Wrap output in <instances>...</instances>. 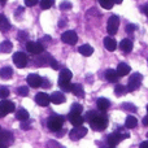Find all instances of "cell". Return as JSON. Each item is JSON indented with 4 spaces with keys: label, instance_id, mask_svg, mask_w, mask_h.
Masks as SVG:
<instances>
[{
    "label": "cell",
    "instance_id": "1",
    "mask_svg": "<svg viewBox=\"0 0 148 148\" xmlns=\"http://www.w3.org/2000/svg\"><path fill=\"white\" fill-rule=\"evenodd\" d=\"M73 78V73L69 69H61L59 75V86L62 91L70 92L73 90V84L70 83V79Z\"/></svg>",
    "mask_w": 148,
    "mask_h": 148
},
{
    "label": "cell",
    "instance_id": "2",
    "mask_svg": "<svg viewBox=\"0 0 148 148\" xmlns=\"http://www.w3.org/2000/svg\"><path fill=\"white\" fill-rule=\"evenodd\" d=\"M88 123H90V126H91V129H94V130L103 131L108 127V118L105 114L99 113V114H97L92 121H90Z\"/></svg>",
    "mask_w": 148,
    "mask_h": 148
},
{
    "label": "cell",
    "instance_id": "3",
    "mask_svg": "<svg viewBox=\"0 0 148 148\" xmlns=\"http://www.w3.org/2000/svg\"><path fill=\"white\" fill-rule=\"evenodd\" d=\"M65 118L62 116H52L47 120V127L51 131H59L62 127V123H64Z\"/></svg>",
    "mask_w": 148,
    "mask_h": 148
},
{
    "label": "cell",
    "instance_id": "4",
    "mask_svg": "<svg viewBox=\"0 0 148 148\" xmlns=\"http://www.w3.org/2000/svg\"><path fill=\"white\" fill-rule=\"evenodd\" d=\"M142 81H143V75L140 73H134L133 75L129 78V83H127V90L129 92L136 91V90L140 87Z\"/></svg>",
    "mask_w": 148,
    "mask_h": 148
},
{
    "label": "cell",
    "instance_id": "5",
    "mask_svg": "<svg viewBox=\"0 0 148 148\" xmlns=\"http://www.w3.org/2000/svg\"><path fill=\"white\" fill-rule=\"evenodd\" d=\"M118 26H120V18L117 16H110L107 23V31L109 35H114L118 31Z\"/></svg>",
    "mask_w": 148,
    "mask_h": 148
},
{
    "label": "cell",
    "instance_id": "6",
    "mask_svg": "<svg viewBox=\"0 0 148 148\" xmlns=\"http://www.w3.org/2000/svg\"><path fill=\"white\" fill-rule=\"evenodd\" d=\"M87 127H84L83 125L82 126H74L73 130H70L69 133V136L72 140H79V139H82L83 136H86L87 134Z\"/></svg>",
    "mask_w": 148,
    "mask_h": 148
},
{
    "label": "cell",
    "instance_id": "7",
    "mask_svg": "<svg viewBox=\"0 0 148 148\" xmlns=\"http://www.w3.org/2000/svg\"><path fill=\"white\" fill-rule=\"evenodd\" d=\"M26 82H27V84L30 87H33V88H38V87H42V84H43V78H42L39 74H29L27 77H26Z\"/></svg>",
    "mask_w": 148,
    "mask_h": 148
},
{
    "label": "cell",
    "instance_id": "8",
    "mask_svg": "<svg viewBox=\"0 0 148 148\" xmlns=\"http://www.w3.org/2000/svg\"><path fill=\"white\" fill-rule=\"evenodd\" d=\"M26 49L31 55H40L44 52L43 44H40L39 42H27L26 43Z\"/></svg>",
    "mask_w": 148,
    "mask_h": 148
},
{
    "label": "cell",
    "instance_id": "9",
    "mask_svg": "<svg viewBox=\"0 0 148 148\" xmlns=\"http://www.w3.org/2000/svg\"><path fill=\"white\" fill-rule=\"evenodd\" d=\"M13 62L20 69L25 68L27 65V56H26V53H23V52H16L13 55Z\"/></svg>",
    "mask_w": 148,
    "mask_h": 148
},
{
    "label": "cell",
    "instance_id": "10",
    "mask_svg": "<svg viewBox=\"0 0 148 148\" xmlns=\"http://www.w3.org/2000/svg\"><path fill=\"white\" fill-rule=\"evenodd\" d=\"M61 40L66 44H70V46H74V44L78 42V35H77L75 31L69 30V31H65L64 34L61 35Z\"/></svg>",
    "mask_w": 148,
    "mask_h": 148
},
{
    "label": "cell",
    "instance_id": "11",
    "mask_svg": "<svg viewBox=\"0 0 148 148\" xmlns=\"http://www.w3.org/2000/svg\"><path fill=\"white\" fill-rule=\"evenodd\" d=\"M13 143V136L9 131L4 130L0 133V148H8Z\"/></svg>",
    "mask_w": 148,
    "mask_h": 148
},
{
    "label": "cell",
    "instance_id": "12",
    "mask_svg": "<svg viewBox=\"0 0 148 148\" xmlns=\"http://www.w3.org/2000/svg\"><path fill=\"white\" fill-rule=\"evenodd\" d=\"M49 101H51V96H48L46 92H38L35 95V103L39 107H48Z\"/></svg>",
    "mask_w": 148,
    "mask_h": 148
},
{
    "label": "cell",
    "instance_id": "13",
    "mask_svg": "<svg viewBox=\"0 0 148 148\" xmlns=\"http://www.w3.org/2000/svg\"><path fill=\"white\" fill-rule=\"evenodd\" d=\"M51 59H52L51 55L43 52V53L39 55V57H36L35 65L36 66H48V65H51Z\"/></svg>",
    "mask_w": 148,
    "mask_h": 148
},
{
    "label": "cell",
    "instance_id": "14",
    "mask_svg": "<svg viewBox=\"0 0 148 148\" xmlns=\"http://www.w3.org/2000/svg\"><path fill=\"white\" fill-rule=\"evenodd\" d=\"M0 108H1V109L4 110L7 114H8V113L14 112V109H16L14 103L10 101V100H1V101H0Z\"/></svg>",
    "mask_w": 148,
    "mask_h": 148
},
{
    "label": "cell",
    "instance_id": "15",
    "mask_svg": "<svg viewBox=\"0 0 148 148\" xmlns=\"http://www.w3.org/2000/svg\"><path fill=\"white\" fill-rule=\"evenodd\" d=\"M65 101H66V97L62 92L56 91L51 95V103H53V104H64Z\"/></svg>",
    "mask_w": 148,
    "mask_h": 148
},
{
    "label": "cell",
    "instance_id": "16",
    "mask_svg": "<svg viewBox=\"0 0 148 148\" xmlns=\"http://www.w3.org/2000/svg\"><path fill=\"white\" fill-rule=\"evenodd\" d=\"M68 118H69L70 123L73 126H82V123L84 121V117H82L81 114H74V113H69Z\"/></svg>",
    "mask_w": 148,
    "mask_h": 148
},
{
    "label": "cell",
    "instance_id": "17",
    "mask_svg": "<svg viewBox=\"0 0 148 148\" xmlns=\"http://www.w3.org/2000/svg\"><path fill=\"white\" fill-rule=\"evenodd\" d=\"M104 47L108 49V51L113 52L116 48H117V42L112 38V35L107 36V38H104Z\"/></svg>",
    "mask_w": 148,
    "mask_h": 148
},
{
    "label": "cell",
    "instance_id": "18",
    "mask_svg": "<svg viewBox=\"0 0 148 148\" xmlns=\"http://www.w3.org/2000/svg\"><path fill=\"white\" fill-rule=\"evenodd\" d=\"M120 48L122 52L129 53V52L133 51V42H131L130 39H122L120 43Z\"/></svg>",
    "mask_w": 148,
    "mask_h": 148
},
{
    "label": "cell",
    "instance_id": "19",
    "mask_svg": "<svg viewBox=\"0 0 148 148\" xmlns=\"http://www.w3.org/2000/svg\"><path fill=\"white\" fill-rule=\"evenodd\" d=\"M78 52L82 55V56L88 57V56H91V55L94 53V48H92L90 44H82V46L78 48Z\"/></svg>",
    "mask_w": 148,
    "mask_h": 148
},
{
    "label": "cell",
    "instance_id": "20",
    "mask_svg": "<svg viewBox=\"0 0 148 148\" xmlns=\"http://www.w3.org/2000/svg\"><path fill=\"white\" fill-rule=\"evenodd\" d=\"M131 72V68L127 64H125V62H120L118 64V66H117V73H118V75L120 77H125V75H127L129 73Z\"/></svg>",
    "mask_w": 148,
    "mask_h": 148
},
{
    "label": "cell",
    "instance_id": "21",
    "mask_svg": "<svg viewBox=\"0 0 148 148\" xmlns=\"http://www.w3.org/2000/svg\"><path fill=\"white\" fill-rule=\"evenodd\" d=\"M96 105L101 112H105V110L110 107V103H109V100L105 99V97H99V99L96 100Z\"/></svg>",
    "mask_w": 148,
    "mask_h": 148
},
{
    "label": "cell",
    "instance_id": "22",
    "mask_svg": "<svg viewBox=\"0 0 148 148\" xmlns=\"http://www.w3.org/2000/svg\"><path fill=\"white\" fill-rule=\"evenodd\" d=\"M118 73L117 70L114 69H108L107 72H105V79H107L108 82H117L118 81Z\"/></svg>",
    "mask_w": 148,
    "mask_h": 148
},
{
    "label": "cell",
    "instance_id": "23",
    "mask_svg": "<svg viewBox=\"0 0 148 148\" xmlns=\"http://www.w3.org/2000/svg\"><path fill=\"white\" fill-rule=\"evenodd\" d=\"M13 75V69L10 66H4L0 69V78L1 79H10Z\"/></svg>",
    "mask_w": 148,
    "mask_h": 148
},
{
    "label": "cell",
    "instance_id": "24",
    "mask_svg": "<svg viewBox=\"0 0 148 148\" xmlns=\"http://www.w3.org/2000/svg\"><path fill=\"white\" fill-rule=\"evenodd\" d=\"M120 142H121L120 136H118L116 133H112L110 135H108V138H107V144H108V146H110V147L117 146Z\"/></svg>",
    "mask_w": 148,
    "mask_h": 148
},
{
    "label": "cell",
    "instance_id": "25",
    "mask_svg": "<svg viewBox=\"0 0 148 148\" xmlns=\"http://www.w3.org/2000/svg\"><path fill=\"white\" fill-rule=\"evenodd\" d=\"M13 48V44L10 40H4L0 43V52L1 53H9Z\"/></svg>",
    "mask_w": 148,
    "mask_h": 148
},
{
    "label": "cell",
    "instance_id": "26",
    "mask_svg": "<svg viewBox=\"0 0 148 148\" xmlns=\"http://www.w3.org/2000/svg\"><path fill=\"white\" fill-rule=\"evenodd\" d=\"M10 29V23L8 21V18L4 14H0V30L1 31H8Z\"/></svg>",
    "mask_w": 148,
    "mask_h": 148
},
{
    "label": "cell",
    "instance_id": "27",
    "mask_svg": "<svg viewBox=\"0 0 148 148\" xmlns=\"http://www.w3.org/2000/svg\"><path fill=\"white\" fill-rule=\"evenodd\" d=\"M72 92H73L74 95H75V96H78V97H84L83 86H82V84H79V83H74V84H73Z\"/></svg>",
    "mask_w": 148,
    "mask_h": 148
},
{
    "label": "cell",
    "instance_id": "28",
    "mask_svg": "<svg viewBox=\"0 0 148 148\" xmlns=\"http://www.w3.org/2000/svg\"><path fill=\"white\" fill-rule=\"evenodd\" d=\"M136 125H138V120H136L134 116H127V117H126L125 126L127 129H134V127H136Z\"/></svg>",
    "mask_w": 148,
    "mask_h": 148
},
{
    "label": "cell",
    "instance_id": "29",
    "mask_svg": "<svg viewBox=\"0 0 148 148\" xmlns=\"http://www.w3.org/2000/svg\"><path fill=\"white\" fill-rule=\"evenodd\" d=\"M16 118H17L18 121H26V120H29V112L26 109H23V108H21V109H18L17 113H16Z\"/></svg>",
    "mask_w": 148,
    "mask_h": 148
},
{
    "label": "cell",
    "instance_id": "30",
    "mask_svg": "<svg viewBox=\"0 0 148 148\" xmlns=\"http://www.w3.org/2000/svg\"><path fill=\"white\" fill-rule=\"evenodd\" d=\"M127 87H125L123 84H117V86L114 87V94L116 96H123V95L127 92Z\"/></svg>",
    "mask_w": 148,
    "mask_h": 148
},
{
    "label": "cell",
    "instance_id": "31",
    "mask_svg": "<svg viewBox=\"0 0 148 148\" xmlns=\"http://www.w3.org/2000/svg\"><path fill=\"white\" fill-rule=\"evenodd\" d=\"M82 110H83V107H82L79 103H74L72 105V109H70V113H74V114H81Z\"/></svg>",
    "mask_w": 148,
    "mask_h": 148
},
{
    "label": "cell",
    "instance_id": "32",
    "mask_svg": "<svg viewBox=\"0 0 148 148\" xmlns=\"http://www.w3.org/2000/svg\"><path fill=\"white\" fill-rule=\"evenodd\" d=\"M99 4L101 5L104 9H112L114 1H113V0H99Z\"/></svg>",
    "mask_w": 148,
    "mask_h": 148
},
{
    "label": "cell",
    "instance_id": "33",
    "mask_svg": "<svg viewBox=\"0 0 148 148\" xmlns=\"http://www.w3.org/2000/svg\"><path fill=\"white\" fill-rule=\"evenodd\" d=\"M9 94H10V91L7 86H0V99H5V97H8Z\"/></svg>",
    "mask_w": 148,
    "mask_h": 148
},
{
    "label": "cell",
    "instance_id": "34",
    "mask_svg": "<svg viewBox=\"0 0 148 148\" xmlns=\"http://www.w3.org/2000/svg\"><path fill=\"white\" fill-rule=\"evenodd\" d=\"M55 0H40V8L42 9H49L53 5Z\"/></svg>",
    "mask_w": 148,
    "mask_h": 148
},
{
    "label": "cell",
    "instance_id": "35",
    "mask_svg": "<svg viewBox=\"0 0 148 148\" xmlns=\"http://www.w3.org/2000/svg\"><path fill=\"white\" fill-rule=\"evenodd\" d=\"M114 133L117 134L118 136H120V139H121V140H123V139H127L129 136H130V134H129L127 131H125V130H123V129H118V130H116Z\"/></svg>",
    "mask_w": 148,
    "mask_h": 148
},
{
    "label": "cell",
    "instance_id": "36",
    "mask_svg": "<svg viewBox=\"0 0 148 148\" xmlns=\"http://www.w3.org/2000/svg\"><path fill=\"white\" fill-rule=\"evenodd\" d=\"M99 114L97 112H95V110H88V112L86 113V116H84V121H87V122H90V121H92L96 116Z\"/></svg>",
    "mask_w": 148,
    "mask_h": 148
},
{
    "label": "cell",
    "instance_id": "37",
    "mask_svg": "<svg viewBox=\"0 0 148 148\" xmlns=\"http://www.w3.org/2000/svg\"><path fill=\"white\" fill-rule=\"evenodd\" d=\"M17 95L20 96H27L29 95V87L27 86H21L17 88Z\"/></svg>",
    "mask_w": 148,
    "mask_h": 148
},
{
    "label": "cell",
    "instance_id": "38",
    "mask_svg": "<svg viewBox=\"0 0 148 148\" xmlns=\"http://www.w3.org/2000/svg\"><path fill=\"white\" fill-rule=\"evenodd\" d=\"M122 109H125V110H130V112H135L136 110V108L134 107L133 104H130V103H125V104H122Z\"/></svg>",
    "mask_w": 148,
    "mask_h": 148
},
{
    "label": "cell",
    "instance_id": "39",
    "mask_svg": "<svg viewBox=\"0 0 148 148\" xmlns=\"http://www.w3.org/2000/svg\"><path fill=\"white\" fill-rule=\"evenodd\" d=\"M70 8H72V3L70 1H62L61 4H60V9H62V10L70 9Z\"/></svg>",
    "mask_w": 148,
    "mask_h": 148
},
{
    "label": "cell",
    "instance_id": "40",
    "mask_svg": "<svg viewBox=\"0 0 148 148\" xmlns=\"http://www.w3.org/2000/svg\"><path fill=\"white\" fill-rule=\"evenodd\" d=\"M135 30H136V26L133 25V23H129V25L126 26V33H134Z\"/></svg>",
    "mask_w": 148,
    "mask_h": 148
},
{
    "label": "cell",
    "instance_id": "41",
    "mask_svg": "<svg viewBox=\"0 0 148 148\" xmlns=\"http://www.w3.org/2000/svg\"><path fill=\"white\" fill-rule=\"evenodd\" d=\"M39 0H25V4L27 5V7H34V5L38 4Z\"/></svg>",
    "mask_w": 148,
    "mask_h": 148
},
{
    "label": "cell",
    "instance_id": "42",
    "mask_svg": "<svg viewBox=\"0 0 148 148\" xmlns=\"http://www.w3.org/2000/svg\"><path fill=\"white\" fill-rule=\"evenodd\" d=\"M51 66L55 70H57V69H59V68H60V66H59V62H57L56 60L53 59V57H52V59H51Z\"/></svg>",
    "mask_w": 148,
    "mask_h": 148
},
{
    "label": "cell",
    "instance_id": "43",
    "mask_svg": "<svg viewBox=\"0 0 148 148\" xmlns=\"http://www.w3.org/2000/svg\"><path fill=\"white\" fill-rule=\"evenodd\" d=\"M21 129H22V130H29V129H30V125H29L26 121H22V123H21Z\"/></svg>",
    "mask_w": 148,
    "mask_h": 148
},
{
    "label": "cell",
    "instance_id": "44",
    "mask_svg": "<svg viewBox=\"0 0 148 148\" xmlns=\"http://www.w3.org/2000/svg\"><path fill=\"white\" fill-rule=\"evenodd\" d=\"M42 87H46V88L51 87V82H48V79H44L43 78V84H42Z\"/></svg>",
    "mask_w": 148,
    "mask_h": 148
},
{
    "label": "cell",
    "instance_id": "45",
    "mask_svg": "<svg viewBox=\"0 0 148 148\" xmlns=\"http://www.w3.org/2000/svg\"><path fill=\"white\" fill-rule=\"evenodd\" d=\"M142 12H143L144 14L148 17V4H146V5H143V7H142Z\"/></svg>",
    "mask_w": 148,
    "mask_h": 148
},
{
    "label": "cell",
    "instance_id": "46",
    "mask_svg": "<svg viewBox=\"0 0 148 148\" xmlns=\"http://www.w3.org/2000/svg\"><path fill=\"white\" fill-rule=\"evenodd\" d=\"M26 36H27V34H26L25 31H21V34L18 35V39H25Z\"/></svg>",
    "mask_w": 148,
    "mask_h": 148
},
{
    "label": "cell",
    "instance_id": "47",
    "mask_svg": "<svg viewBox=\"0 0 148 148\" xmlns=\"http://www.w3.org/2000/svg\"><path fill=\"white\" fill-rule=\"evenodd\" d=\"M139 148H148V140H146V142H142L140 146H139Z\"/></svg>",
    "mask_w": 148,
    "mask_h": 148
},
{
    "label": "cell",
    "instance_id": "48",
    "mask_svg": "<svg viewBox=\"0 0 148 148\" xmlns=\"http://www.w3.org/2000/svg\"><path fill=\"white\" fill-rule=\"evenodd\" d=\"M143 123H144V125H146V126H148V114H147L146 117L143 118Z\"/></svg>",
    "mask_w": 148,
    "mask_h": 148
},
{
    "label": "cell",
    "instance_id": "49",
    "mask_svg": "<svg viewBox=\"0 0 148 148\" xmlns=\"http://www.w3.org/2000/svg\"><path fill=\"white\" fill-rule=\"evenodd\" d=\"M5 114H7V113H5V112H4V110H3V109H1V108H0V118H3V117H4V116H5Z\"/></svg>",
    "mask_w": 148,
    "mask_h": 148
},
{
    "label": "cell",
    "instance_id": "50",
    "mask_svg": "<svg viewBox=\"0 0 148 148\" xmlns=\"http://www.w3.org/2000/svg\"><path fill=\"white\" fill-rule=\"evenodd\" d=\"M113 1H114V3H116V4H121V3H122V1H123V0H113Z\"/></svg>",
    "mask_w": 148,
    "mask_h": 148
},
{
    "label": "cell",
    "instance_id": "51",
    "mask_svg": "<svg viewBox=\"0 0 148 148\" xmlns=\"http://www.w3.org/2000/svg\"><path fill=\"white\" fill-rule=\"evenodd\" d=\"M0 3H1V4H5V3H7V0H0Z\"/></svg>",
    "mask_w": 148,
    "mask_h": 148
},
{
    "label": "cell",
    "instance_id": "52",
    "mask_svg": "<svg viewBox=\"0 0 148 148\" xmlns=\"http://www.w3.org/2000/svg\"><path fill=\"white\" fill-rule=\"evenodd\" d=\"M103 148H114V147H110V146H108V147H103Z\"/></svg>",
    "mask_w": 148,
    "mask_h": 148
},
{
    "label": "cell",
    "instance_id": "53",
    "mask_svg": "<svg viewBox=\"0 0 148 148\" xmlns=\"http://www.w3.org/2000/svg\"><path fill=\"white\" fill-rule=\"evenodd\" d=\"M147 112H148V105H147Z\"/></svg>",
    "mask_w": 148,
    "mask_h": 148
},
{
    "label": "cell",
    "instance_id": "54",
    "mask_svg": "<svg viewBox=\"0 0 148 148\" xmlns=\"http://www.w3.org/2000/svg\"><path fill=\"white\" fill-rule=\"evenodd\" d=\"M147 136H148V134H147Z\"/></svg>",
    "mask_w": 148,
    "mask_h": 148
},
{
    "label": "cell",
    "instance_id": "55",
    "mask_svg": "<svg viewBox=\"0 0 148 148\" xmlns=\"http://www.w3.org/2000/svg\"><path fill=\"white\" fill-rule=\"evenodd\" d=\"M147 61H148V60H147Z\"/></svg>",
    "mask_w": 148,
    "mask_h": 148
}]
</instances>
